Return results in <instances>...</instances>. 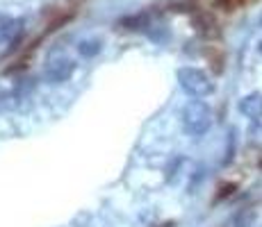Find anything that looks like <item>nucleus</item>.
<instances>
[{"label":"nucleus","instance_id":"obj_1","mask_svg":"<svg viewBox=\"0 0 262 227\" xmlns=\"http://www.w3.org/2000/svg\"><path fill=\"white\" fill-rule=\"evenodd\" d=\"M183 128L191 136H203L212 128V109L203 100H191L183 109Z\"/></svg>","mask_w":262,"mask_h":227},{"label":"nucleus","instance_id":"obj_2","mask_svg":"<svg viewBox=\"0 0 262 227\" xmlns=\"http://www.w3.org/2000/svg\"><path fill=\"white\" fill-rule=\"evenodd\" d=\"M178 82L183 91L191 98L201 100L205 95H210L214 91V82L210 80V75L201 68H191V66H185L178 70Z\"/></svg>","mask_w":262,"mask_h":227},{"label":"nucleus","instance_id":"obj_3","mask_svg":"<svg viewBox=\"0 0 262 227\" xmlns=\"http://www.w3.org/2000/svg\"><path fill=\"white\" fill-rule=\"evenodd\" d=\"M75 59L64 57V55H57V57H50L46 62V68H43V75H46L48 82L53 84H62L67 80H71V75L75 73Z\"/></svg>","mask_w":262,"mask_h":227},{"label":"nucleus","instance_id":"obj_4","mask_svg":"<svg viewBox=\"0 0 262 227\" xmlns=\"http://www.w3.org/2000/svg\"><path fill=\"white\" fill-rule=\"evenodd\" d=\"M239 112L251 120L262 118V93H249L239 100Z\"/></svg>","mask_w":262,"mask_h":227},{"label":"nucleus","instance_id":"obj_5","mask_svg":"<svg viewBox=\"0 0 262 227\" xmlns=\"http://www.w3.org/2000/svg\"><path fill=\"white\" fill-rule=\"evenodd\" d=\"M23 32V21H14V18H7V21H0V39L3 41H16Z\"/></svg>","mask_w":262,"mask_h":227},{"label":"nucleus","instance_id":"obj_6","mask_svg":"<svg viewBox=\"0 0 262 227\" xmlns=\"http://www.w3.org/2000/svg\"><path fill=\"white\" fill-rule=\"evenodd\" d=\"M80 53H82L84 57H94V55L100 53V43L98 41H82L80 43Z\"/></svg>","mask_w":262,"mask_h":227},{"label":"nucleus","instance_id":"obj_7","mask_svg":"<svg viewBox=\"0 0 262 227\" xmlns=\"http://www.w3.org/2000/svg\"><path fill=\"white\" fill-rule=\"evenodd\" d=\"M260 168H262V161H260Z\"/></svg>","mask_w":262,"mask_h":227}]
</instances>
